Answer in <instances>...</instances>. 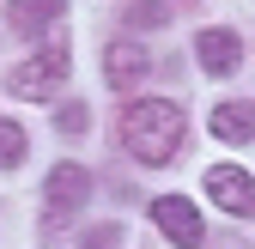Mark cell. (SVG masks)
I'll list each match as a JSON object with an SVG mask.
<instances>
[{"mask_svg":"<svg viewBox=\"0 0 255 249\" xmlns=\"http://www.w3.org/2000/svg\"><path fill=\"white\" fill-rule=\"evenodd\" d=\"M152 225L164 231L176 249H207V225H201L195 201H182V195H158L152 201Z\"/></svg>","mask_w":255,"mask_h":249,"instance_id":"cell-3","label":"cell"},{"mask_svg":"<svg viewBox=\"0 0 255 249\" xmlns=\"http://www.w3.org/2000/svg\"><path fill=\"white\" fill-rule=\"evenodd\" d=\"M67 67H73V61H67V49H61V43H49V49H37V55H30L24 67H12V73H6V91H12V98H30V104H49V91L67 79Z\"/></svg>","mask_w":255,"mask_h":249,"instance_id":"cell-2","label":"cell"},{"mask_svg":"<svg viewBox=\"0 0 255 249\" xmlns=\"http://www.w3.org/2000/svg\"><path fill=\"white\" fill-rule=\"evenodd\" d=\"M207 249H255V243H243V237H219V243H207Z\"/></svg>","mask_w":255,"mask_h":249,"instance_id":"cell-14","label":"cell"},{"mask_svg":"<svg viewBox=\"0 0 255 249\" xmlns=\"http://www.w3.org/2000/svg\"><path fill=\"white\" fill-rule=\"evenodd\" d=\"M207 128L219 134V140H231V146H243V140H255V104H237V98H225L213 116H207Z\"/></svg>","mask_w":255,"mask_h":249,"instance_id":"cell-9","label":"cell"},{"mask_svg":"<svg viewBox=\"0 0 255 249\" xmlns=\"http://www.w3.org/2000/svg\"><path fill=\"white\" fill-rule=\"evenodd\" d=\"M146 73H152V55H146L140 43H128V37L104 55V79H110V91H140Z\"/></svg>","mask_w":255,"mask_h":249,"instance_id":"cell-7","label":"cell"},{"mask_svg":"<svg viewBox=\"0 0 255 249\" xmlns=\"http://www.w3.org/2000/svg\"><path fill=\"white\" fill-rule=\"evenodd\" d=\"M201 189L231 213V219H255V176L243 170V164H213L207 176H201Z\"/></svg>","mask_w":255,"mask_h":249,"instance_id":"cell-4","label":"cell"},{"mask_svg":"<svg viewBox=\"0 0 255 249\" xmlns=\"http://www.w3.org/2000/svg\"><path fill=\"white\" fill-rule=\"evenodd\" d=\"M85 122H91L85 104H61V128H67V134H85Z\"/></svg>","mask_w":255,"mask_h":249,"instance_id":"cell-13","label":"cell"},{"mask_svg":"<svg viewBox=\"0 0 255 249\" xmlns=\"http://www.w3.org/2000/svg\"><path fill=\"white\" fill-rule=\"evenodd\" d=\"M61 12H67V0H12L6 24L18 30V37H43L49 24H61Z\"/></svg>","mask_w":255,"mask_h":249,"instance_id":"cell-8","label":"cell"},{"mask_svg":"<svg viewBox=\"0 0 255 249\" xmlns=\"http://www.w3.org/2000/svg\"><path fill=\"white\" fill-rule=\"evenodd\" d=\"M195 55H201V67H207L213 79H225V73L243 67V37H237V30H225V24H213V30H201V37H195Z\"/></svg>","mask_w":255,"mask_h":249,"instance_id":"cell-6","label":"cell"},{"mask_svg":"<svg viewBox=\"0 0 255 249\" xmlns=\"http://www.w3.org/2000/svg\"><path fill=\"white\" fill-rule=\"evenodd\" d=\"M43 195H49V219H43V225L73 219V213L85 207V195H91V176H85V164H55V170H49V182H43Z\"/></svg>","mask_w":255,"mask_h":249,"instance_id":"cell-5","label":"cell"},{"mask_svg":"<svg viewBox=\"0 0 255 249\" xmlns=\"http://www.w3.org/2000/svg\"><path fill=\"white\" fill-rule=\"evenodd\" d=\"M55 249H122V225H91L73 243H55Z\"/></svg>","mask_w":255,"mask_h":249,"instance_id":"cell-10","label":"cell"},{"mask_svg":"<svg viewBox=\"0 0 255 249\" xmlns=\"http://www.w3.org/2000/svg\"><path fill=\"white\" fill-rule=\"evenodd\" d=\"M182 134H188V116L170 98H134L122 110V146L134 152L140 164H170Z\"/></svg>","mask_w":255,"mask_h":249,"instance_id":"cell-1","label":"cell"},{"mask_svg":"<svg viewBox=\"0 0 255 249\" xmlns=\"http://www.w3.org/2000/svg\"><path fill=\"white\" fill-rule=\"evenodd\" d=\"M128 24H164V6H158V0H134V6H128Z\"/></svg>","mask_w":255,"mask_h":249,"instance_id":"cell-12","label":"cell"},{"mask_svg":"<svg viewBox=\"0 0 255 249\" xmlns=\"http://www.w3.org/2000/svg\"><path fill=\"white\" fill-rule=\"evenodd\" d=\"M12 164H24V128L0 122V170H12Z\"/></svg>","mask_w":255,"mask_h":249,"instance_id":"cell-11","label":"cell"}]
</instances>
